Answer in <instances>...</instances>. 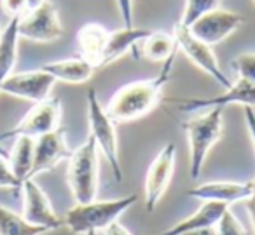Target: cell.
<instances>
[{"label":"cell","instance_id":"6da1fadb","mask_svg":"<svg viewBox=\"0 0 255 235\" xmlns=\"http://www.w3.org/2000/svg\"><path fill=\"white\" fill-rule=\"evenodd\" d=\"M177 56V54H175ZM175 56L161 63L159 74L147 80H135L123 85L112 94L105 110L114 122H133L149 115L163 99V89L173 72Z\"/></svg>","mask_w":255,"mask_h":235},{"label":"cell","instance_id":"7a4b0ae2","mask_svg":"<svg viewBox=\"0 0 255 235\" xmlns=\"http://www.w3.org/2000/svg\"><path fill=\"white\" fill-rule=\"evenodd\" d=\"M136 195H126L112 200H93L88 204H75L63 216V227L75 235H98L136 202Z\"/></svg>","mask_w":255,"mask_h":235},{"label":"cell","instance_id":"3957f363","mask_svg":"<svg viewBox=\"0 0 255 235\" xmlns=\"http://www.w3.org/2000/svg\"><path fill=\"white\" fill-rule=\"evenodd\" d=\"M184 131L189 143V171L191 178L196 179L208 157L210 150L220 141L224 133V110L212 108L205 113L194 115L184 122Z\"/></svg>","mask_w":255,"mask_h":235},{"label":"cell","instance_id":"277c9868","mask_svg":"<svg viewBox=\"0 0 255 235\" xmlns=\"http://www.w3.org/2000/svg\"><path fill=\"white\" fill-rule=\"evenodd\" d=\"M67 181L75 204L96 200L100 190V150L93 138H88L70 154Z\"/></svg>","mask_w":255,"mask_h":235},{"label":"cell","instance_id":"5b68a950","mask_svg":"<svg viewBox=\"0 0 255 235\" xmlns=\"http://www.w3.org/2000/svg\"><path fill=\"white\" fill-rule=\"evenodd\" d=\"M88 124L89 138L98 147L100 154H103L105 160L109 162L117 181H123V167L119 158V141H117L116 122L110 119L105 106L102 105L95 89L88 91Z\"/></svg>","mask_w":255,"mask_h":235},{"label":"cell","instance_id":"8992f818","mask_svg":"<svg viewBox=\"0 0 255 235\" xmlns=\"http://www.w3.org/2000/svg\"><path fill=\"white\" fill-rule=\"evenodd\" d=\"M164 103L175 106L184 113H198L212 108H226L229 105H241L255 108V84L254 82L238 78L231 84L222 94L210 96V98H168Z\"/></svg>","mask_w":255,"mask_h":235},{"label":"cell","instance_id":"52a82bcc","mask_svg":"<svg viewBox=\"0 0 255 235\" xmlns=\"http://www.w3.org/2000/svg\"><path fill=\"white\" fill-rule=\"evenodd\" d=\"M60 122L61 101L58 98H47L40 103H33V106L26 112V115L12 129L0 134V140L18 136H28L37 140L44 134L60 129Z\"/></svg>","mask_w":255,"mask_h":235},{"label":"cell","instance_id":"ba28073f","mask_svg":"<svg viewBox=\"0 0 255 235\" xmlns=\"http://www.w3.org/2000/svg\"><path fill=\"white\" fill-rule=\"evenodd\" d=\"M18 33L19 39H26L39 44H49L60 40L65 35V30L54 4L46 0L42 5L32 9V11H26L19 18Z\"/></svg>","mask_w":255,"mask_h":235},{"label":"cell","instance_id":"9c48e42d","mask_svg":"<svg viewBox=\"0 0 255 235\" xmlns=\"http://www.w3.org/2000/svg\"><path fill=\"white\" fill-rule=\"evenodd\" d=\"M175 157H177L175 143H166L150 162L145 174V185H143L147 213H154L166 193L175 172Z\"/></svg>","mask_w":255,"mask_h":235},{"label":"cell","instance_id":"30bf717a","mask_svg":"<svg viewBox=\"0 0 255 235\" xmlns=\"http://www.w3.org/2000/svg\"><path fill=\"white\" fill-rule=\"evenodd\" d=\"M173 37L175 42L178 46V51L185 54L199 70H203L206 75L213 78L215 82H219L222 87H229L231 80L226 74L220 68V63L217 60L215 53L212 51V47L208 44L201 42L199 39H196L194 35L191 33V30L187 26H184L182 23H177L173 30Z\"/></svg>","mask_w":255,"mask_h":235},{"label":"cell","instance_id":"8fae6325","mask_svg":"<svg viewBox=\"0 0 255 235\" xmlns=\"http://www.w3.org/2000/svg\"><path fill=\"white\" fill-rule=\"evenodd\" d=\"M23 213L21 216L35 227L47 228L49 232L63 227V218L54 213L49 197L35 183V179H25L21 185Z\"/></svg>","mask_w":255,"mask_h":235},{"label":"cell","instance_id":"7c38bea8","mask_svg":"<svg viewBox=\"0 0 255 235\" xmlns=\"http://www.w3.org/2000/svg\"><path fill=\"white\" fill-rule=\"evenodd\" d=\"M54 80L47 72L42 68L39 70H30V72H19V74H12L7 80L2 84L0 94L14 96L19 99H26L32 103H40L44 99L51 98V91H53Z\"/></svg>","mask_w":255,"mask_h":235},{"label":"cell","instance_id":"4fadbf2b","mask_svg":"<svg viewBox=\"0 0 255 235\" xmlns=\"http://www.w3.org/2000/svg\"><path fill=\"white\" fill-rule=\"evenodd\" d=\"M241 25H243V16L240 12L215 9L192 23L189 30L196 39L213 47L226 40L229 35H233Z\"/></svg>","mask_w":255,"mask_h":235},{"label":"cell","instance_id":"5bb4252c","mask_svg":"<svg viewBox=\"0 0 255 235\" xmlns=\"http://www.w3.org/2000/svg\"><path fill=\"white\" fill-rule=\"evenodd\" d=\"M72 150L68 148L65 129H56L53 133H47L35 140V150H33V165L30 172V179L35 176L54 169L61 160L70 157Z\"/></svg>","mask_w":255,"mask_h":235},{"label":"cell","instance_id":"9a60e30c","mask_svg":"<svg viewBox=\"0 0 255 235\" xmlns=\"http://www.w3.org/2000/svg\"><path fill=\"white\" fill-rule=\"evenodd\" d=\"M252 193V181H208L187 190V197L198 199L201 202H220L231 206L234 202L247 200Z\"/></svg>","mask_w":255,"mask_h":235},{"label":"cell","instance_id":"2e32d148","mask_svg":"<svg viewBox=\"0 0 255 235\" xmlns=\"http://www.w3.org/2000/svg\"><path fill=\"white\" fill-rule=\"evenodd\" d=\"M109 30L100 23H86L79 28L75 42H77L79 58L91 65L95 70L103 68V56H105Z\"/></svg>","mask_w":255,"mask_h":235},{"label":"cell","instance_id":"e0dca14e","mask_svg":"<svg viewBox=\"0 0 255 235\" xmlns=\"http://www.w3.org/2000/svg\"><path fill=\"white\" fill-rule=\"evenodd\" d=\"M227 207L229 206L220 202H203L199 206V209L194 211L191 216L184 218L178 223H175L173 227L166 228V230L159 232L156 235H184L196 230H201V228L215 227L217 221L220 220V216H222Z\"/></svg>","mask_w":255,"mask_h":235},{"label":"cell","instance_id":"ac0fdd59","mask_svg":"<svg viewBox=\"0 0 255 235\" xmlns=\"http://www.w3.org/2000/svg\"><path fill=\"white\" fill-rule=\"evenodd\" d=\"M149 33L150 30L135 28V26H124V28L109 33L105 56H103V67L121 60L124 54H128L131 49H135Z\"/></svg>","mask_w":255,"mask_h":235},{"label":"cell","instance_id":"d6986e66","mask_svg":"<svg viewBox=\"0 0 255 235\" xmlns=\"http://www.w3.org/2000/svg\"><path fill=\"white\" fill-rule=\"evenodd\" d=\"M42 70L47 72L56 82L60 80L65 84H84L95 74V68L81 58L49 61V63L42 65Z\"/></svg>","mask_w":255,"mask_h":235},{"label":"cell","instance_id":"ffe728a7","mask_svg":"<svg viewBox=\"0 0 255 235\" xmlns=\"http://www.w3.org/2000/svg\"><path fill=\"white\" fill-rule=\"evenodd\" d=\"M18 23L19 18H11L0 32V89L12 75L18 61Z\"/></svg>","mask_w":255,"mask_h":235},{"label":"cell","instance_id":"44dd1931","mask_svg":"<svg viewBox=\"0 0 255 235\" xmlns=\"http://www.w3.org/2000/svg\"><path fill=\"white\" fill-rule=\"evenodd\" d=\"M33 150H35V140L28 136H18L12 145L11 154L7 155L9 165H11L14 176L19 181L30 179L33 165Z\"/></svg>","mask_w":255,"mask_h":235},{"label":"cell","instance_id":"7402d4cb","mask_svg":"<svg viewBox=\"0 0 255 235\" xmlns=\"http://www.w3.org/2000/svg\"><path fill=\"white\" fill-rule=\"evenodd\" d=\"M140 44H142V56L149 61H156V63H164L168 58L178 53L175 37L166 32L150 30V33Z\"/></svg>","mask_w":255,"mask_h":235},{"label":"cell","instance_id":"603a6c76","mask_svg":"<svg viewBox=\"0 0 255 235\" xmlns=\"http://www.w3.org/2000/svg\"><path fill=\"white\" fill-rule=\"evenodd\" d=\"M47 232V228L28 223L21 214L0 204V235H42Z\"/></svg>","mask_w":255,"mask_h":235},{"label":"cell","instance_id":"cb8c5ba5","mask_svg":"<svg viewBox=\"0 0 255 235\" xmlns=\"http://www.w3.org/2000/svg\"><path fill=\"white\" fill-rule=\"evenodd\" d=\"M220 0H185L184 12L178 23H182L184 26H191L194 21H198L201 16L208 14V12L219 9Z\"/></svg>","mask_w":255,"mask_h":235},{"label":"cell","instance_id":"d4e9b609","mask_svg":"<svg viewBox=\"0 0 255 235\" xmlns=\"http://www.w3.org/2000/svg\"><path fill=\"white\" fill-rule=\"evenodd\" d=\"M217 235H248L247 228L241 225V221L236 218V214L227 207L220 220L215 225Z\"/></svg>","mask_w":255,"mask_h":235},{"label":"cell","instance_id":"484cf974","mask_svg":"<svg viewBox=\"0 0 255 235\" xmlns=\"http://www.w3.org/2000/svg\"><path fill=\"white\" fill-rule=\"evenodd\" d=\"M233 68L238 74V78L255 84V53H245L236 56L233 61Z\"/></svg>","mask_w":255,"mask_h":235},{"label":"cell","instance_id":"4316f807","mask_svg":"<svg viewBox=\"0 0 255 235\" xmlns=\"http://www.w3.org/2000/svg\"><path fill=\"white\" fill-rule=\"evenodd\" d=\"M23 183L12 172L11 165L7 160V154L0 150V188H21Z\"/></svg>","mask_w":255,"mask_h":235},{"label":"cell","instance_id":"83f0119b","mask_svg":"<svg viewBox=\"0 0 255 235\" xmlns=\"http://www.w3.org/2000/svg\"><path fill=\"white\" fill-rule=\"evenodd\" d=\"M0 7L4 11L5 16L11 18H21L28 7H26V0H0Z\"/></svg>","mask_w":255,"mask_h":235},{"label":"cell","instance_id":"f1b7e54d","mask_svg":"<svg viewBox=\"0 0 255 235\" xmlns=\"http://www.w3.org/2000/svg\"><path fill=\"white\" fill-rule=\"evenodd\" d=\"M245 122H247L248 134H250V140L255 148V110L250 106H245Z\"/></svg>","mask_w":255,"mask_h":235},{"label":"cell","instance_id":"f546056e","mask_svg":"<svg viewBox=\"0 0 255 235\" xmlns=\"http://www.w3.org/2000/svg\"><path fill=\"white\" fill-rule=\"evenodd\" d=\"M247 211H248V216H250V221H252V227L255 230V179L252 181V193L247 200Z\"/></svg>","mask_w":255,"mask_h":235},{"label":"cell","instance_id":"4dcf8cb0","mask_svg":"<svg viewBox=\"0 0 255 235\" xmlns=\"http://www.w3.org/2000/svg\"><path fill=\"white\" fill-rule=\"evenodd\" d=\"M103 235H131V232L128 230L126 227H123L119 221H114L103 230Z\"/></svg>","mask_w":255,"mask_h":235},{"label":"cell","instance_id":"1f68e13d","mask_svg":"<svg viewBox=\"0 0 255 235\" xmlns=\"http://www.w3.org/2000/svg\"><path fill=\"white\" fill-rule=\"evenodd\" d=\"M184 235H217L215 227H208V228H201V230L191 232V234H184Z\"/></svg>","mask_w":255,"mask_h":235},{"label":"cell","instance_id":"d6a6232c","mask_svg":"<svg viewBox=\"0 0 255 235\" xmlns=\"http://www.w3.org/2000/svg\"><path fill=\"white\" fill-rule=\"evenodd\" d=\"M44 2H46V0H26V7H28V11H32V9L42 5Z\"/></svg>","mask_w":255,"mask_h":235},{"label":"cell","instance_id":"836d02e7","mask_svg":"<svg viewBox=\"0 0 255 235\" xmlns=\"http://www.w3.org/2000/svg\"><path fill=\"white\" fill-rule=\"evenodd\" d=\"M0 32H2V26H0Z\"/></svg>","mask_w":255,"mask_h":235},{"label":"cell","instance_id":"e575fe53","mask_svg":"<svg viewBox=\"0 0 255 235\" xmlns=\"http://www.w3.org/2000/svg\"><path fill=\"white\" fill-rule=\"evenodd\" d=\"M254 4H255V0H254Z\"/></svg>","mask_w":255,"mask_h":235},{"label":"cell","instance_id":"d590c367","mask_svg":"<svg viewBox=\"0 0 255 235\" xmlns=\"http://www.w3.org/2000/svg\"><path fill=\"white\" fill-rule=\"evenodd\" d=\"M0 150H2V148H0Z\"/></svg>","mask_w":255,"mask_h":235}]
</instances>
